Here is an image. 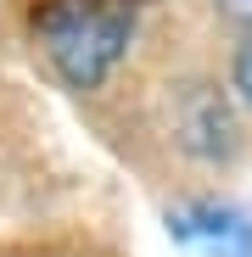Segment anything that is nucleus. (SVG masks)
Here are the masks:
<instances>
[{
  "label": "nucleus",
  "mask_w": 252,
  "mask_h": 257,
  "mask_svg": "<svg viewBox=\"0 0 252 257\" xmlns=\"http://www.w3.org/2000/svg\"><path fill=\"white\" fill-rule=\"evenodd\" d=\"M235 90H241V95L252 101V45H246V51L235 56Z\"/></svg>",
  "instance_id": "7ed1b4c3"
},
{
  "label": "nucleus",
  "mask_w": 252,
  "mask_h": 257,
  "mask_svg": "<svg viewBox=\"0 0 252 257\" xmlns=\"http://www.w3.org/2000/svg\"><path fill=\"white\" fill-rule=\"evenodd\" d=\"M34 28L51 67L73 90H96L135 39V6L129 0H51Z\"/></svg>",
  "instance_id": "f257e3e1"
},
{
  "label": "nucleus",
  "mask_w": 252,
  "mask_h": 257,
  "mask_svg": "<svg viewBox=\"0 0 252 257\" xmlns=\"http://www.w3.org/2000/svg\"><path fill=\"white\" fill-rule=\"evenodd\" d=\"M168 235L185 257H252V218L224 201H191L168 212Z\"/></svg>",
  "instance_id": "f03ea898"
},
{
  "label": "nucleus",
  "mask_w": 252,
  "mask_h": 257,
  "mask_svg": "<svg viewBox=\"0 0 252 257\" xmlns=\"http://www.w3.org/2000/svg\"><path fill=\"white\" fill-rule=\"evenodd\" d=\"M219 6H224L230 17H241V23H252V0H219Z\"/></svg>",
  "instance_id": "20e7f679"
}]
</instances>
